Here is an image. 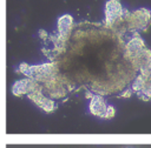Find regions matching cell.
<instances>
[{"mask_svg":"<svg viewBox=\"0 0 151 148\" xmlns=\"http://www.w3.org/2000/svg\"><path fill=\"white\" fill-rule=\"evenodd\" d=\"M28 85H29V79L26 78V79H22V80H19L17 81L13 87H12V93L17 96H22L25 94L28 95Z\"/></svg>","mask_w":151,"mask_h":148,"instance_id":"cell-4","label":"cell"},{"mask_svg":"<svg viewBox=\"0 0 151 148\" xmlns=\"http://www.w3.org/2000/svg\"><path fill=\"white\" fill-rule=\"evenodd\" d=\"M114 114H116L114 108L112 106H107V109H106V112H105V114H104L103 117L104 119H112L114 116Z\"/></svg>","mask_w":151,"mask_h":148,"instance_id":"cell-7","label":"cell"},{"mask_svg":"<svg viewBox=\"0 0 151 148\" xmlns=\"http://www.w3.org/2000/svg\"><path fill=\"white\" fill-rule=\"evenodd\" d=\"M146 79L142 75V74H138L136 78H134V80H133V82H132V88H131V90L132 92H134V93H140L143 89H144V87H145V85H146Z\"/></svg>","mask_w":151,"mask_h":148,"instance_id":"cell-5","label":"cell"},{"mask_svg":"<svg viewBox=\"0 0 151 148\" xmlns=\"http://www.w3.org/2000/svg\"><path fill=\"white\" fill-rule=\"evenodd\" d=\"M132 93H133V92L131 90V88H129V89H126L125 92H123V93L120 94V97H129V96H131Z\"/></svg>","mask_w":151,"mask_h":148,"instance_id":"cell-9","label":"cell"},{"mask_svg":"<svg viewBox=\"0 0 151 148\" xmlns=\"http://www.w3.org/2000/svg\"><path fill=\"white\" fill-rule=\"evenodd\" d=\"M106 109H107V105L104 97H101L100 95H93L90 102V112L96 116L103 117Z\"/></svg>","mask_w":151,"mask_h":148,"instance_id":"cell-3","label":"cell"},{"mask_svg":"<svg viewBox=\"0 0 151 148\" xmlns=\"http://www.w3.org/2000/svg\"><path fill=\"white\" fill-rule=\"evenodd\" d=\"M139 96V99L144 100V101H149L151 100V81H146V85L144 87V89L137 94Z\"/></svg>","mask_w":151,"mask_h":148,"instance_id":"cell-6","label":"cell"},{"mask_svg":"<svg viewBox=\"0 0 151 148\" xmlns=\"http://www.w3.org/2000/svg\"><path fill=\"white\" fill-rule=\"evenodd\" d=\"M39 36H40V39H42V40H46V39L48 38V34H47L46 31L40 29V31H39Z\"/></svg>","mask_w":151,"mask_h":148,"instance_id":"cell-8","label":"cell"},{"mask_svg":"<svg viewBox=\"0 0 151 148\" xmlns=\"http://www.w3.org/2000/svg\"><path fill=\"white\" fill-rule=\"evenodd\" d=\"M72 26H73V19L71 15L66 14V15L60 16L58 20V35L63 40L67 41L71 35Z\"/></svg>","mask_w":151,"mask_h":148,"instance_id":"cell-2","label":"cell"},{"mask_svg":"<svg viewBox=\"0 0 151 148\" xmlns=\"http://www.w3.org/2000/svg\"><path fill=\"white\" fill-rule=\"evenodd\" d=\"M123 12L124 11L119 1H107L105 6V25L111 28L113 23L122 18Z\"/></svg>","mask_w":151,"mask_h":148,"instance_id":"cell-1","label":"cell"}]
</instances>
